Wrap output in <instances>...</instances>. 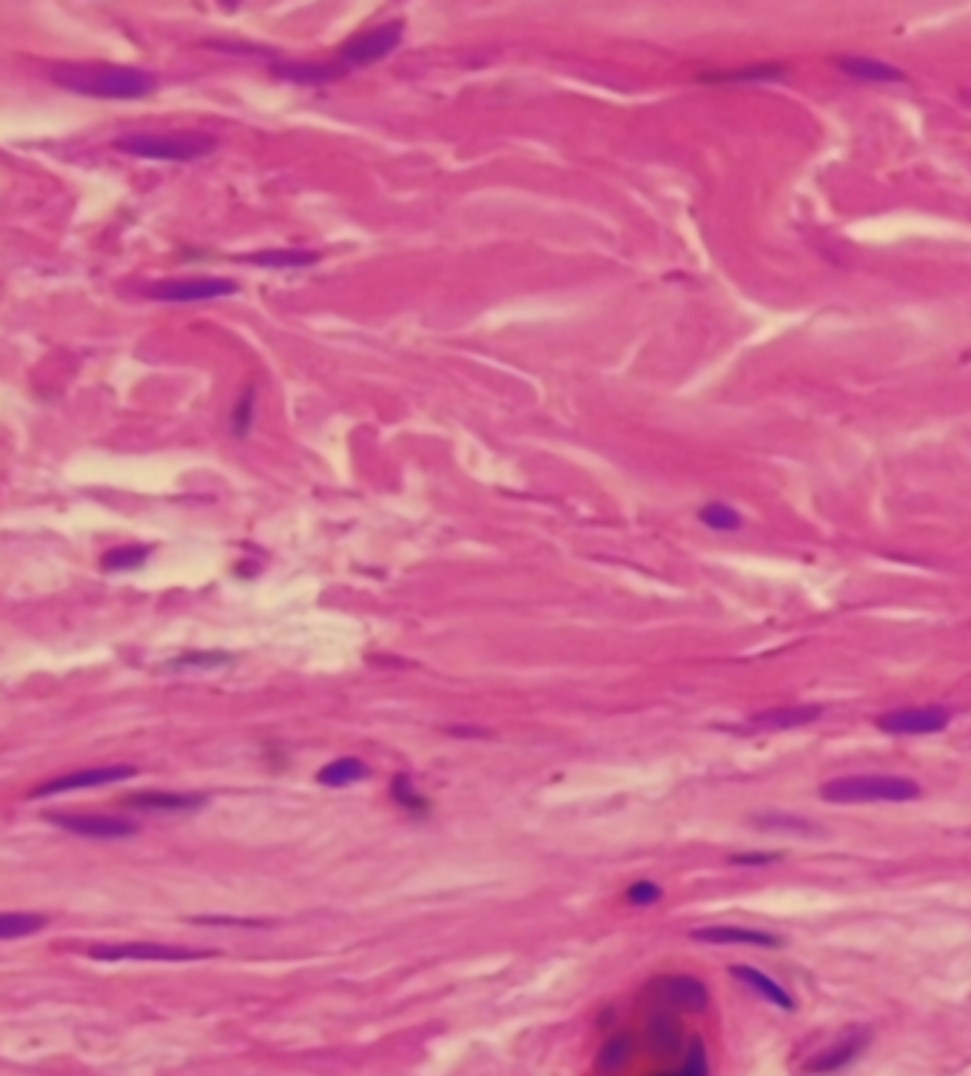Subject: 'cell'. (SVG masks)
Wrapping results in <instances>:
<instances>
[{
  "instance_id": "obj_10",
  "label": "cell",
  "mask_w": 971,
  "mask_h": 1076,
  "mask_svg": "<svg viewBox=\"0 0 971 1076\" xmlns=\"http://www.w3.org/2000/svg\"><path fill=\"white\" fill-rule=\"evenodd\" d=\"M49 823H55L66 832H75L80 837H94V840H120V837L137 835V823L120 820L109 815H77V812H49L43 815Z\"/></svg>"
},
{
  "instance_id": "obj_14",
  "label": "cell",
  "mask_w": 971,
  "mask_h": 1076,
  "mask_svg": "<svg viewBox=\"0 0 971 1076\" xmlns=\"http://www.w3.org/2000/svg\"><path fill=\"white\" fill-rule=\"evenodd\" d=\"M647 1045L653 1048L658 1057L681 1054V1048H684V1031H681V1022L673 1017V1011L658 1008L653 1017L647 1020Z\"/></svg>"
},
{
  "instance_id": "obj_19",
  "label": "cell",
  "mask_w": 971,
  "mask_h": 1076,
  "mask_svg": "<svg viewBox=\"0 0 971 1076\" xmlns=\"http://www.w3.org/2000/svg\"><path fill=\"white\" fill-rule=\"evenodd\" d=\"M362 778H368V766L359 758H337L317 772V780L322 786H351Z\"/></svg>"
},
{
  "instance_id": "obj_3",
  "label": "cell",
  "mask_w": 971,
  "mask_h": 1076,
  "mask_svg": "<svg viewBox=\"0 0 971 1076\" xmlns=\"http://www.w3.org/2000/svg\"><path fill=\"white\" fill-rule=\"evenodd\" d=\"M120 151L146 157V160H171L188 163L217 149V137L203 131H163V134H126L114 143Z\"/></svg>"
},
{
  "instance_id": "obj_9",
  "label": "cell",
  "mask_w": 971,
  "mask_h": 1076,
  "mask_svg": "<svg viewBox=\"0 0 971 1076\" xmlns=\"http://www.w3.org/2000/svg\"><path fill=\"white\" fill-rule=\"evenodd\" d=\"M231 294H237V282L223 277L166 279V282L149 288V297L160 299V302H211V299L231 297Z\"/></svg>"
},
{
  "instance_id": "obj_22",
  "label": "cell",
  "mask_w": 971,
  "mask_h": 1076,
  "mask_svg": "<svg viewBox=\"0 0 971 1076\" xmlns=\"http://www.w3.org/2000/svg\"><path fill=\"white\" fill-rule=\"evenodd\" d=\"M633 1054V1037L630 1034H613L598 1051V1068L601 1071H618Z\"/></svg>"
},
{
  "instance_id": "obj_6",
  "label": "cell",
  "mask_w": 971,
  "mask_h": 1076,
  "mask_svg": "<svg viewBox=\"0 0 971 1076\" xmlns=\"http://www.w3.org/2000/svg\"><path fill=\"white\" fill-rule=\"evenodd\" d=\"M949 724H952V712L937 704L889 709L875 718V726L886 735H937Z\"/></svg>"
},
{
  "instance_id": "obj_24",
  "label": "cell",
  "mask_w": 971,
  "mask_h": 1076,
  "mask_svg": "<svg viewBox=\"0 0 971 1076\" xmlns=\"http://www.w3.org/2000/svg\"><path fill=\"white\" fill-rule=\"evenodd\" d=\"M277 72L288 80H297V83H322V80L339 75L337 66H314V63H282L277 66Z\"/></svg>"
},
{
  "instance_id": "obj_7",
  "label": "cell",
  "mask_w": 971,
  "mask_h": 1076,
  "mask_svg": "<svg viewBox=\"0 0 971 1076\" xmlns=\"http://www.w3.org/2000/svg\"><path fill=\"white\" fill-rule=\"evenodd\" d=\"M134 775H137V769L129 766V763L77 769V772H69V775H60V778H52L35 786L32 798H55V795H66V792H77V789H97V786H109V783H117V780H129Z\"/></svg>"
},
{
  "instance_id": "obj_5",
  "label": "cell",
  "mask_w": 971,
  "mask_h": 1076,
  "mask_svg": "<svg viewBox=\"0 0 971 1076\" xmlns=\"http://www.w3.org/2000/svg\"><path fill=\"white\" fill-rule=\"evenodd\" d=\"M647 997H653L664 1011H690L698 1014L710 1005V991L698 977L690 974H664L647 983Z\"/></svg>"
},
{
  "instance_id": "obj_11",
  "label": "cell",
  "mask_w": 971,
  "mask_h": 1076,
  "mask_svg": "<svg viewBox=\"0 0 971 1076\" xmlns=\"http://www.w3.org/2000/svg\"><path fill=\"white\" fill-rule=\"evenodd\" d=\"M692 940L698 943H710V946H755V948H781L784 940L778 934L758 931V928H741V926H704L692 928Z\"/></svg>"
},
{
  "instance_id": "obj_17",
  "label": "cell",
  "mask_w": 971,
  "mask_h": 1076,
  "mask_svg": "<svg viewBox=\"0 0 971 1076\" xmlns=\"http://www.w3.org/2000/svg\"><path fill=\"white\" fill-rule=\"evenodd\" d=\"M821 718V706H789V709H769L752 718V726L761 729H795V726L812 724Z\"/></svg>"
},
{
  "instance_id": "obj_20",
  "label": "cell",
  "mask_w": 971,
  "mask_h": 1076,
  "mask_svg": "<svg viewBox=\"0 0 971 1076\" xmlns=\"http://www.w3.org/2000/svg\"><path fill=\"white\" fill-rule=\"evenodd\" d=\"M698 519H701V524H707L710 530H718V533H735V530L744 527V516H741L735 507L724 504V501L704 504V507L698 510Z\"/></svg>"
},
{
  "instance_id": "obj_13",
  "label": "cell",
  "mask_w": 971,
  "mask_h": 1076,
  "mask_svg": "<svg viewBox=\"0 0 971 1076\" xmlns=\"http://www.w3.org/2000/svg\"><path fill=\"white\" fill-rule=\"evenodd\" d=\"M729 974H732L735 980H741V983L747 985L749 991H755L758 997H764V1000L772 1002L775 1008H781V1011H795V1008H798L795 997L786 991L784 985L778 983V980H772V977L764 974V971L752 968V965H732V968H729Z\"/></svg>"
},
{
  "instance_id": "obj_28",
  "label": "cell",
  "mask_w": 971,
  "mask_h": 1076,
  "mask_svg": "<svg viewBox=\"0 0 971 1076\" xmlns=\"http://www.w3.org/2000/svg\"><path fill=\"white\" fill-rule=\"evenodd\" d=\"M655 1076H681L678 1071H670V1074H655Z\"/></svg>"
},
{
  "instance_id": "obj_25",
  "label": "cell",
  "mask_w": 971,
  "mask_h": 1076,
  "mask_svg": "<svg viewBox=\"0 0 971 1076\" xmlns=\"http://www.w3.org/2000/svg\"><path fill=\"white\" fill-rule=\"evenodd\" d=\"M624 897H627L630 906H653V903H658V900L664 897V889H661L658 883H653V880H638V883H633L630 889L624 891Z\"/></svg>"
},
{
  "instance_id": "obj_18",
  "label": "cell",
  "mask_w": 971,
  "mask_h": 1076,
  "mask_svg": "<svg viewBox=\"0 0 971 1076\" xmlns=\"http://www.w3.org/2000/svg\"><path fill=\"white\" fill-rule=\"evenodd\" d=\"M49 926V917L32 914V911H6L0 917V940H18V937H32Z\"/></svg>"
},
{
  "instance_id": "obj_26",
  "label": "cell",
  "mask_w": 971,
  "mask_h": 1076,
  "mask_svg": "<svg viewBox=\"0 0 971 1076\" xmlns=\"http://www.w3.org/2000/svg\"><path fill=\"white\" fill-rule=\"evenodd\" d=\"M781 854H766V852H741L732 854L729 863L732 866H769V863H778Z\"/></svg>"
},
{
  "instance_id": "obj_12",
  "label": "cell",
  "mask_w": 971,
  "mask_h": 1076,
  "mask_svg": "<svg viewBox=\"0 0 971 1076\" xmlns=\"http://www.w3.org/2000/svg\"><path fill=\"white\" fill-rule=\"evenodd\" d=\"M869 1039H872L869 1037V1031H858V1034L843 1037L838 1045L826 1048V1051H821V1054H815L812 1062H806V1074H815V1076L835 1074V1071H841V1068H846V1065H852V1062H855V1059L866 1051Z\"/></svg>"
},
{
  "instance_id": "obj_8",
  "label": "cell",
  "mask_w": 971,
  "mask_h": 1076,
  "mask_svg": "<svg viewBox=\"0 0 971 1076\" xmlns=\"http://www.w3.org/2000/svg\"><path fill=\"white\" fill-rule=\"evenodd\" d=\"M399 43H402V23L393 20L385 26H376L371 32L354 35L339 49V55L348 66H371L376 60H385Z\"/></svg>"
},
{
  "instance_id": "obj_23",
  "label": "cell",
  "mask_w": 971,
  "mask_h": 1076,
  "mask_svg": "<svg viewBox=\"0 0 971 1076\" xmlns=\"http://www.w3.org/2000/svg\"><path fill=\"white\" fill-rule=\"evenodd\" d=\"M149 558V547H137V544H129V547H117V550H109L100 567L109 570V573H123V570H134L140 567L143 561Z\"/></svg>"
},
{
  "instance_id": "obj_15",
  "label": "cell",
  "mask_w": 971,
  "mask_h": 1076,
  "mask_svg": "<svg viewBox=\"0 0 971 1076\" xmlns=\"http://www.w3.org/2000/svg\"><path fill=\"white\" fill-rule=\"evenodd\" d=\"M835 66L841 69L843 75L863 80V83H900V80H906V75L900 69L883 63V60H872V57H835Z\"/></svg>"
},
{
  "instance_id": "obj_2",
  "label": "cell",
  "mask_w": 971,
  "mask_h": 1076,
  "mask_svg": "<svg viewBox=\"0 0 971 1076\" xmlns=\"http://www.w3.org/2000/svg\"><path fill=\"white\" fill-rule=\"evenodd\" d=\"M923 795L920 783L903 775H843L826 780L821 798L826 803L852 806V803H909Z\"/></svg>"
},
{
  "instance_id": "obj_27",
  "label": "cell",
  "mask_w": 971,
  "mask_h": 1076,
  "mask_svg": "<svg viewBox=\"0 0 971 1076\" xmlns=\"http://www.w3.org/2000/svg\"><path fill=\"white\" fill-rule=\"evenodd\" d=\"M248 405H254V390H248V393H245L243 405H240L237 413H234V425H237L240 433H245V427H248V422H251V416H248Z\"/></svg>"
},
{
  "instance_id": "obj_21",
  "label": "cell",
  "mask_w": 971,
  "mask_h": 1076,
  "mask_svg": "<svg viewBox=\"0 0 971 1076\" xmlns=\"http://www.w3.org/2000/svg\"><path fill=\"white\" fill-rule=\"evenodd\" d=\"M317 260V251H262L248 257V262L262 268H302V265H314Z\"/></svg>"
},
{
  "instance_id": "obj_16",
  "label": "cell",
  "mask_w": 971,
  "mask_h": 1076,
  "mask_svg": "<svg viewBox=\"0 0 971 1076\" xmlns=\"http://www.w3.org/2000/svg\"><path fill=\"white\" fill-rule=\"evenodd\" d=\"M134 809H146V812H191L208 803L203 795H180V792H134L126 798Z\"/></svg>"
},
{
  "instance_id": "obj_1",
  "label": "cell",
  "mask_w": 971,
  "mask_h": 1076,
  "mask_svg": "<svg viewBox=\"0 0 971 1076\" xmlns=\"http://www.w3.org/2000/svg\"><path fill=\"white\" fill-rule=\"evenodd\" d=\"M52 80L69 92L106 100H137L157 89L154 75L129 66H63L52 72Z\"/></svg>"
},
{
  "instance_id": "obj_4",
  "label": "cell",
  "mask_w": 971,
  "mask_h": 1076,
  "mask_svg": "<svg viewBox=\"0 0 971 1076\" xmlns=\"http://www.w3.org/2000/svg\"><path fill=\"white\" fill-rule=\"evenodd\" d=\"M217 951L206 948H186V946H166V943H97L89 948V957L97 963H191V960H206L214 957Z\"/></svg>"
}]
</instances>
